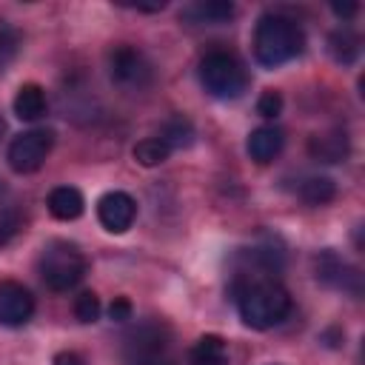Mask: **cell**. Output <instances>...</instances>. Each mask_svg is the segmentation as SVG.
Returning a JSON list of instances; mask_svg holds the SVG:
<instances>
[{"label": "cell", "mask_w": 365, "mask_h": 365, "mask_svg": "<svg viewBox=\"0 0 365 365\" xmlns=\"http://www.w3.org/2000/svg\"><path fill=\"white\" fill-rule=\"evenodd\" d=\"M234 299L240 319L254 331L279 325L291 311V294L274 279V274H240L234 282Z\"/></svg>", "instance_id": "cell-1"}, {"label": "cell", "mask_w": 365, "mask_h": 365, "mask_svg": "<svg viewBox=\"0 0 365 365\" xmlns=\"http://www.w3.org/2000/svg\"><path fill=\"white\" fill-rule=\"evenodd\" d=\"M305 48V34L297 20L285 14H262L254 29V57L265 68H277Z\"/></svg>", "instance_id": "cell-2"}, {"label": "cell", "mask_w": 365, "mask_h": 365, "mask_svg": "<svg viewBox=\"0 0 365 365\" xmlns=\"http://www.w3.org/2000/svg\"><path fill=\"white\" fill-rule=\"evenodd\" d=\"M200 83L202 88L217 100H237L248 88V71L245 66L228 54V51H211L200 60Z\"/></svg>", "instance_id": "cell-3"}, {"label": "cell", "mask_w": 365, "mask_h": 365, "mask_svg": "<svg viewBox=\"0 0 365 365\" xmlns=\"http://www.w3.org/2000/svg\"><path fill=\"white\" fill-rule=\"evenodd\" d=\"M86 271H88V262L74 242L54 240L40 254V277H43L46 288H51V291L74 288L86 277Z\"/></svg>", "instance_id": "cell-4"}, {"label": "cell", "mask_w": 365, "mask_h": 365, "mask_svg": "<svg viewBox=\"0 0 365 365\" xmlns=\"http://www.w3.org/2000/svg\"><path fill=\"white\" fill-rule=\"evenodd\" d=\"M168 348V331L160 322H143L123 339V365H160Z\"/></svg>", "instance_id": "cell-5"}, {"label": "cell", "mask_w": 365, "mask_h": 365, "mask_svg": "<svg viewBox=\"0 0 365 365\" xmlns=\"http://www.w3.org/2000/svg\"><path fill=\"white\" fill-rule=\"evenodd\" d=\"M51 145H54V134L48 128H31V131L17 134L9 143L6 160H9L11 171H17V174H34L46 163Z\"/></svg>", "instance_id": "cell-6"}, {"label": "cell", "mask_w": 365, "mask_h": 365, "mask_svg": "<svg viewBox=\"0 0 365 365\" xmlns=\"http://www.w3.org/2000/svg\"><path fill=\"white\" fill-rule=\"evenodd\" d=\"M108 71H111V80L114 83H120V86H128V88H140V86H145L148 80H151V66H148V60L137 51V48H131V46H120V48H114L111 51V57H108Z\"/></svg>", "instance_id": "cell-7"}, {"label": "cell", "mask_w": 365, "mask_h": 365, "mask_svg": "<svg viewBox=\"0 0 365 365\" xmlns=\"http://www.w3.org/2000/svg\"><path fill=\"white\" fill-rule=\"evenodd\" d=\"M134 217H137V202L125 191H108V194H103L97 200V220L111 234L128 231L131 222H134Z\"/></svg>", "instance_id": "cell-8"}, {"label": "cell", "mask_w": 365, "mask_h": 365, "mask_svg": "<svg viewBox=\"0 0 365 365\" xmlns=\"http://www.w3.org/2000/svg\"><path fill=\"white\" fill-rule=\"evenodd\" d=\"M31 314H34L31 291L14 279H3L0 282V325L20 328L31 319Z\"/></svg>", "instance_id": "cell-9"}, {"label": "cell", "mask_w": 365, "mask_h": 365, "mask_svg": "<svg viewBox=\"0 0 365 365\" xmlns=\"http://www.w3.org/2000/svg\"><path fill=\"white\" fill-rule=\"evenodd\" d=\"M317 279L325 282V285L351 291V294H359V291H362L359 274H356L354 268H348L334 251H322V254L317 257Z\"/></svg>", "instance_id": "cell-10"}, {"label": "cell", "mask_w": 365, "mask_h": 365, "mask_svg": "<svg viewBox=\"0 0 365 365\" xmlns=\"http://www.w3.org/2000/svg\"><path fill=\"white\" fill-rule=\"evenodd\" d=\"M282 145H285V134L277 125H259V128H254L248 134V143H245L248 157L254 163H259V165L271 163L282 151Z\"/></svg>", "instance_id": "cell-11"}, {"label": "cell", "mask_w": 365, "mask_h": 365, "mask_svg": "<svg viewBox=\"0 0 365 365\" xmlns=\"http://www.w3.org/2000/svg\"><path fill=\"white\" fill-rule=\"evenodd\" d=\"M308 151L317 163H339L348 157V134L342 128H334L328 134H314L308 140Z\"/></svg>", "instance_id": "cell-12"}, {"label": "cell", "mask_w": 365, "mask_h": 365, "mask_svg": "<svg viewBox=\"0 0 365 365\" xmlns=\"http://www.w3.org/2000/svg\"><path fill=\"white\" fill-rule=\"evenodd\" d=\"M46 205H48V214H51L54 220L68 222V220H77V217L83 214L86 200H83V194H80L74 185H57V188H51Z\"/></svg>", "instance_id": "cell-13"}, {"label": "cell", "mask_w": 365, "mask_h": 365, "mask_svg": "<svg viewBox=\"0 0 365 365\" xmlns=\"http://www.w3.org/2000/svg\"><path fill=\"white\" fill-rule=\"evenodd\" d=\"M46 91L37 86V83H23L20 88H17V94H14V103H11V108H14V114L20 117V120H40L43 114H46Z\"/></svg>", "instance_id": "cell-14"}, {"label": "cell", "mask_w": 365, "mask_h": 365, "mask_svg": "<svg viewBox=\"0 0 365 365\" xmlns=\"http://www.w3.org/2000/svg\"><path fill=\"white\" fill-rule=\"evenodd\" d=\"M188 359H191V365H228V348H225V339L217 336V334H205V336H200V339L191 345Z\"/></svg>", "instance_id": "cell-15"}, {"label": "cell", "mask_w": 365, "mask_h": 365, "mask_svg": "<svg viewBox=\"0 0 365 365\" xmlns=\"http://www.w3.org/2000/svg\"><path fill=\"white\" fill-rule=\"evenodd\" d=\"M328 51L339 66H354L359 57V37L351 29H336L328 34Z\"/></svg>", "instance_id": "cell-16"}, {"label": "cell", "mask_w": 365, "mask_h": 365, "mask_svg": "<svg viewBox=\"0 0 365 365\" xmlns=\"http://www.w3.org/2000/svg\"><path fill=\"white\" fill-rule=\"evenodd\" d=\"M160 140H163L171 151H174V148H188V145L194 143V125H191V120L182 117V114L165 120V125H163V131H160Z\"/></svg>", "instance_id": "cell-17"}, {"label": "cell", "mask_w": 365, "mask_h": 365, "mask_svg": "<svg viewBox=\"0 0 365 365\" xmlns=\"http://www.w3.org/2000/svg\"><path fill=\"white\" fill-rule=\"evenodd\" d=\"M234 14V3L231 0H202V3H194L188 9V17H194L197 23H225L228 17Z\"/></svg>", "instance_id": "cell-18"}, {"label": "cell", "mask_w": 365, "mask_h": 365, "mask_svg": "<svg viewBox=\"0 0 365 365\" xmlns=\"http://www.w3.org/2000/svg\"><path fill=\"white\" fill-rule=\"evenodd\" d=\"M134 160L140 163V165H145V168H154V165H163L168 157H171V148L160 140V137H145V140H140L137 145H134Z\"/></svg>", "instance_id": "cell-19"}, {"label": "cell", "mask_w": 365, "mask_h": 365, "mask_svg": "<svg viewBox=\"0 0 365 365\" xmlns=\"http://www.w3.org/2000/svg\"><path fill=\"white\" fill-rule=\"evenodd\" d=\"M299 197L308 202V205H325L336 197V185L331 177H308L302 185H299Z\"/></svg>", "instance_id": "cell-20"}, {"label": "cell", "mask_w": 365, "mask_h": 365, "mask_svg": "<svg viewBox=\"0 0 365 365\" xmlns=\"http://www.w3.org/2000/svg\"><path fill=\"white\" fill-rule=\"evenodd\" d=\"M74 317L80 319V322H97V317H100V297L94 294V291H83L77 299H74Z\"/></svg>", "instance_id": "cell-21"}, {"label": "cell", "mask_w": 365, "mask_h": 365, "mask_svg": "<svg viewBox=\"0 0 365 365\" xmlns=\"http://www.w3.org/2000/svg\"><path fill=\"white\" fill-rule=\"evenodd\" d=\"M257 114L265 117V120H277V117L282 114V94L274 91V88L262 91L259 100H257Z\"/></svg>", "instance_id": "cell-22"}, {"label": "cell", "mask_w": 365, "mask_h": 365, "mask_svg": "<svg viewBox=\"0 0 365 365\" xmlns=\"http://www.w3.org/2000/svg\"><path fill=\"white\" fill-rule=\"evenodd\" d=\"M131 314H134V305L128 297H114V302L108 305V319H114V322H125V319H131Z\"/></svg>", "instance_id": "cell-23"}, {"label": "cell", "mask_w": 365, "mask_h": 365, "mask_svg": "<svg viewBox=\"0 0 365 365\" xmlns=\"http://www.w3.org/2000/svg\"><path fill=\"white\" fill-rule=\"evenodd\" d=\"M356 3H331V11L336 14V17H342V20H348V17H354L356 14Z\"/></svg>", "instance_id": "cell-24"}, {"label": "cell", "mask_w": 365, "mask_h": 365, "mask_svg": "<svg viewBox=\"0 0 365 365\" xmlns=\"http://www.w3.org/2000/svg\"><path fill=\"white\" fill-rule=\"evenodd\" d=\"M54 365H86L77 354H71V351H60L57 356H54Z\"/></svg>", "instance_id": "cell-25"}, {"label": "cell", "mask_w": 365, "mask_h": 365, "mask_svg": "<svg viewBox=\"0 0 365 365\" xmlns=\"http://www.w3.org/2000/svg\"><path fill=\"white\" fill-rule=\"evenodd\" d=\"M6 134V123H3V117H0V137Z\"/></svg>", "instance_id": "cell-26"}, {"label": "cell", "mask_w": 365, "mask_h": 365, "mask_svg": "<svg viewBox=\"0 0 365 365\" xmlns=\"http://www.w3.org/2000/svg\"><path fill=\"white\" fill-rule=\"evenodd\" d=\"M3 46H6V40H3V34H0V51H3Z\"/></svg>", "instance_id": "cell-27"}, {"label": "cell", "mask_w": 365, "mask_h": 365, "mask_svg": "<svg viewBox=\"0 0 365 365\" xmlns=\"http://www.w3.org/2000/svg\"><path fill=\"white\" fill-rule=\"evenodd\" d=\"M3 240H6V237H3V228H0V242H3Z\"/></svg>", "instance_id": "cell-28"}, {"label": "cell", "mask_w": 365, "mask_h": 365, "mask_svg": "<svg viewBox=\"0 0 365 365\" xmlns=\"http://www.w3.org/2000/svg\"><path fill=\"white\" fill-rule=\"evenodd\" d=\"M160 365H171V362H160Z\"/></svg>", "instance_id": "cell-29"}]
</instances>
